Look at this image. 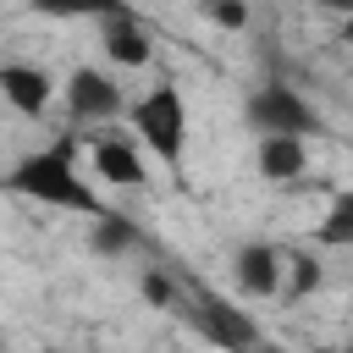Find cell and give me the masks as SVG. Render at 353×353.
Here are the masks:
<instances>
[{"instance_id": "10", "label": "cell", "mask_w": 353, "mask_h": 353, "mask_svg": "<svg viewBox=\"0 0 353 353\" xmlns=\"http://www.w3.org/2000/svg\"><path fill=\"white\" fill-rule=\"evenodd\" d=\"M254 171L265 182H298L309 171V138H287V132H265L254 143Z\"/></svg>"}, {"instance_id": "21", "label": "cell", "mask_w": 353, "mask_h": 353, "mask_svg": "<svg viewBox=\"0 0 353 353\" xmlns=\"http://www.w3.org/2000/svg\"><path fill=\"white\" fill-rule=\"evenodd\" d=\"M347 353H353V342H347Z\"/></svg>"}, {"instance_id": "9", "label": "cell", "mask_w": 353, "mask_h": 353, "mask_svg": "<svg viewBox=\"0 0 353 353\" xmlns=\"http://www.w3.org/2000/svg\"><path fill=\"white\" fill-rule=\"evenodd\" d=\"M61 94V83L50 77V66H33V61H0V99L17 110V116H44L50 99Z\"/></svg>"}, {"instance_id": "19", "label": "cell", "mask_w": 353, "mask_h": 353, "mask_svg": "<svg viewBox=\"0 0 353 353\" xmlns=\"http://www.w3.org/2000/svg\"><path fill=\"white\" fill-rule=\"evenodd\" d=\"M342 44H353V17H347V22H342Z\"/></svg>"}, {"instance_id": "13", "label": "cell", "mask_w": 353, "mask_h": 353, "mask_svg": "<svg viewBox=\"0 0 353 353\" xmlns=\"http://www.w3.org/2000/svg\"><path fill=\"white\" fill-rule=\"evenodd\" d=\"M314 243H320V248H353V188L325 204V215H320V226H314Z\"/></svg>"}, {"instance_id": "17", "label": "cell", "mask_w": 353, "mask_h": 353, "mask_svg": "<svg viewBox=\"0 0 353 353\" xmlns=\"http://www.w3.org/2000/svg\"><path fill=\"white\" fill-rule=\"evenodd\" d=\"M314 6H320V11H336V17H342V22H347V17H353V0H314Z\"/></svg>"}, {"instance_id": "2", "label": "cell", "mask_w": 353, "mask_h": 353, "mask_svg": "<svg viewBox=\"0 0 353 353\" xmlns=\"http://www.w3.org/2000/svg\"><path fill=\"white\" fill-rule=\"evenodd\" d=\"M127 127H132V138H138L143 154H154L160 165L182 171L188 143H193V110H188V94H182L171 77L149 83V88L127 105Z\"/></svg>"}, {"instance_id": "18", "label": "cell", "mask_w": 353, "mask_h": 353, "mask_svg": "<svg viewBox=\"0 0 353 353\" xmlns=\"http://www.w3.org/2000/svg\"><path fill=\"white\" fill-rule=\"evenodd\" d=\"M254 353H287V347H276V342H259V347H254Z\"/></svg>"}, {"instance_id": "15", "label": "cell", "mask_w": 353, "mask_h": 353, "mask_svg": "<svg viewBox=\"0 0 353 353\" xmlns=\"http://www.w3.org/2000/svg\"><path fill=\"white\" fill-rule=\"evenodd\" d=\"M138 287H143V298H149L154 309H176V303H182L176 281H171L165 270H143V281H138Z\"/></svg>"}, {"instance_id": "11", "label": "cell", "mask_w": 353, "mask_h": 353, "mask_svg": "<svg viewBox=\"0 0 353 353\" xmlns=\"http://www.w3.org/2000/svg\"><path fill=\"white\" fill-rule=\"evenodd\" d=\"M88 248H94L99 259H127V254L143 248V226L127 221L121 210H105V215L88 221Z\"/></svg>"}, {"instance_id": "3", "label": "cell", "mask_w": 353, "mask_h": 353, "mask_svg": "<svg viewBox=\"0 0 353 353\" xmlns=\"http://www.w3.org/2000/svg\"><path fill=\"white\" fill-rule=\"evenodd\" d=\"M61 105H66V116L77 121V127H110L116 116H127V94H121V83L105 72V66H72L66 72V83H61Z\"/></svg>"}, {"instance_id": "5", "label": "cell", "mask_w": 353, "mask_h": 353, "mask_svg": "<svg viewBox=\"0 0 353 353\" xmlns=\"http://www.w3.org/2000/svg\"><path fill=\"white\" fill-rule=\"evenodd\" d=\"M176 309H182V314L193 320V331H199L204 342H215L221 353H254V347H259L254 314L237 309V303H226V298H215V292H193V298H182Z\"/></svg>"}, {"instance_id": "1", "label": "cell", "mask_w": 353, "mask_h": 353, "mask_svg": "<svg viewBox=\"0 0 353 353\" xmlns=\"http://www.w3.org/2000/svg\"><path fill=\"white\" fill-rule=\"evenodd\" d=\"M0 188L17 193V199H28V204L72 210V215H88V221L110 210V204L99 199V188L83 176V165H77V138H50L44 149H28V154L6 171Z\"/></svg>"}, {"instance_id": "14", "label": "cell", "mask_w": 353, "mask_h": 353, "mask_svg": "<svg viewBox=\"0 0 353 353\" xmlns=\"http://www.w3.org/2000/svg\"><path fill=\"white\" fill-rule=\"evenodd\" d=\"M320 281H325V265L314 259V254H287V281H281V298H309V292H320Z\"/></svg>"}, {"instance_id": "12", "label": "cell", "mask_w": 353, "mask_h": 353, "mask_svg": "<svg viewBox=\"0 0 353 353\" xmlns=\"http://www.w3.org/2000/svg\"><path fill=\"white\" fill-rule=\"evenodd\" d=\"M39 17H55V22H110L121 11H132L127 0H28Z\"/></svg>"}, {"instance_id": "8", "label": "cell", "mask_w": 353, "mask_h": 353, "mask_svg": "<svg viewBox=\"0 0 353 353\" xmlns=\"http://www.w3.org/2000/svg\"><path fill=\"white\" fill-rule=\"evenodd\" d=\"M232 281L248 292V298H281V281H287V254L265 237L243 243L232 254Z\"/></svg>"}, {"instance_id": "6", "label": "cell", "mask_w": 353, "mask_h": 353, "mask_svg": "<svg viewBox=\"0 0 353 353\" xmlns=\"http://www.w3.org/2000/svg\"><path fill=\"white\" fill-rule=\"evenodd\" d=\"M88 165L105 188H149V154L132 132H88Z\"/></svg>"}, {"instance_id": "16", "label": "cell", "mask_w": 353, "mask_h": 353, "mask_svg": "<svg viewBox=\"0 0 353 353\" xmlns=\"http://www.w3.org/2000/svg\"><path fill=\"white\" fill-rule=\"evenodd\" d=\"M204 11H210V22H215V28H232V33H237V28H248V6H243V0H210Z\"/></svg>"}, {"instance_id": "7", "label": "cell", "mask_w": 353, "mask_h": 353, "mask_svg": "<svg viewBox=\"0 0 353 353\" xmlns=\"http://www.w3.org/2000/svg\"><path fill=\"white\" fill-rule=\"evenodd\" d=\"M99 50H105L110 66H121V72H143V66L154 61V28H149L138 11H121V17L99 22Z\"/></svg>"}, {"instance_id": "20", "label": "cell", "mask_w": 353, "mask_h": 353, "mask_svg": "<svg viewBox=\"0 0 353 353\" xmlns=\"http://www.w3.org/2000/svg\"><path fill=\"white\" fill-rule=\"evenodd\" d=\"M0 182H6V165H0Z\"/></svg>"}, {"instance_id": "4", "label": "cell", "mask_w": 353, "mask_h": 353, "mask_svg": "<svg viewBox=\"0 0 353 353\" xmlns=\"http://www.w3.org/2000/svg\"><path fill=\"white\" fill-rule=\"evenodd\" d=\"M243 116H248V127H254L259 138H265V132L303 138V132H320V127H325V121H320V110H314L298 88H287V83H259V88H248Z\"/></svg>"}]
</instances>
